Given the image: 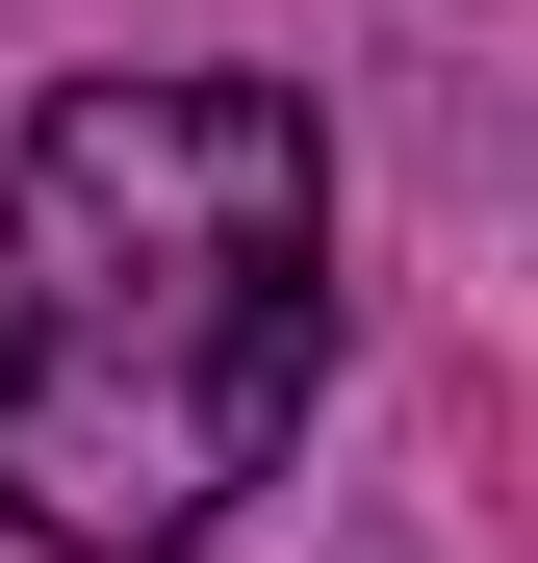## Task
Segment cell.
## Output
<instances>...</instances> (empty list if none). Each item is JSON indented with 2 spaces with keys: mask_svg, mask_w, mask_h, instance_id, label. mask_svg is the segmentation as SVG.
Listing matches in <instances>:
<instances>
[{
  "mask_svg": "<svg viewBox=\"0 0 538 563\" xmlns=\"http://www.w3.org/2000/svg\"><path fill=\"white\" fill-rule=\"evenodd\" d=\"M333 385V129L283 77H77L0 154V512L179 563L283 487Z\"/></svg>",
  "mask_w": 538,
  "mask_h": 563,
  "instance_id": "6da1fadb",
  "label": "cell"
}]
</instances>
